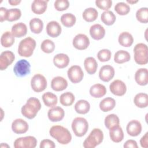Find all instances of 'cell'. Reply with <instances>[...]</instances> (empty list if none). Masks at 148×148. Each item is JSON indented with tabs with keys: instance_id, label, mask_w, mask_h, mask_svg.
Wrapping results in <instances>:
<instances>
[{
	"instance_id": "obj_1",
	"label": "cell",
	"mask_w": 148,
	"mask_h": 148,
	"mask_svg": "<svg viewBox=\"0 0 148 148\" xmlns=\"http://www.w3.org/2000/svg\"><path fill=\"white\" fill-rule=\"evenodd\" d=\"M49 134L61 145H67L72 139V135L69 130L61 125H53L50 128Z\"/></svg>"
},
{
	"instance_id": "obj_2",
	"label": "cell",
	"mask_w": 148,
	"mask_h": 148,
	"mask_svg": "<svg viewBox=\"0 0 148 148\" xmlns=\"http://www.w3.org/2000/svg\"><path fill=\"white\" fill-rule=\"evenodd\" d=\"M41 108L40 101L34 97L29 98L26 103L21 108L22 114L28 119H34Z\"/></svg>"
},
{
	"instance_id": "obj_3",
	"label": "cell",
	"mask_w": 148,
	"mask_h": 148,
	"mask_svg": "<svg viewBox=\"0 0 148 148\" xmlns=\"http://www.w3.org/2000/svg\"><path fill=\"white\" fill-rule=\"evenodd\" d=\"M36 47V41L31 37H27L21 40L18 45V53L21 57H29Z\"/></svg>"
},
{
	"instance_id": "obj_4",
	"label": "cell",
	"mask_w": 148,
	"mask_h": 148,
	"mask_svg": "<svg viewBox=\"0 0 148 148\" xmlns=\"http://www.w3.org/2000/svg\"><path fill=\"white\" fill-rule=\"evenodd\" d=\"M103 139V132L99 128L93 129L84 140L83 146L85 148H94L102 143Z\"/></svg>"
},
{
	"instance_id": "obj_5",
	"label": "cell",
	"mask_w": 148,
	"mask_h": 148,
	"mask_svg": "<svg viewBox=\"0 0 148 148\" xmlns=\"http://www.w3.org/2000/svg\"><path fill=\"white\" fill-rule=\"evenodd\" d=\"M134 60L139 65H145L148 62L147 46L145 43L136 44L134 48Z\"/></svg>"
},
{
	"instance_id": "obj_6",
	"label": "cell",
	"mask_w": 148,
	"mask_h": 148,
	"mask_svg": "<svg viewBox=\"0 0 148 148\" xmlns=\"http://www.w3.org/2000/svg\"><path fill=\"white\" fill-rule=\"evenodd\" d=\"M72 129L76 136L82 137L87 132L88 123L86 119L83 117H76L72 121Z\"/></svg>"
},
{
	"instance_id": "obj_7",
	"label": "cell",
	"mask_w": 148,
	"mask_h": 148,
	"mask_svg": "<svg viewBox=\"0 0 148 148\" xmlns=\"http://www.w3.org/2000/svg\"><path fill=\"white\" fill-rule=\"evenodd\" d=\"M31 65L29 62L24 59L18 61L14 65L13 72L17 77H24L30 73Z\"/></svg>"
},
{
	"instance_id": "obj_8",
	"label": "cell",
	"mask_w": 148,
	"mask_h": 148,
	"mask_svg": "<svg viewBox=\"0 0 148 148\" xmlns=\"http://www.w3.org/2000/svg\"><path fill=\"white\" fill-rule=\"evenodd\" d=\"M36 144L37 140L34 136H27L16 139L13 146L15 148H34Z\"/></svg>"
},
{
	"instance_id": "obj_9",
	"label": "cell",
	"mask_w": 148,
	"mask_h": 148,
	"mask_svg": "<svg viewBox=\"0 0 148 148\" xmlns=\"http://www.w3.org/2000/svg\"><path fill=\"white\" fill-rule=\"evenodd\" d=\"M31 86L35 92H42L46 88V79L43 75L37 73L32 77L31 80Z\"/></svg>"
},
{
	"instance_id": "obj_10",
	"label": "cell",
	"mask_w": 148,
	"mask_h": 148,
	"mask_svg": "<svg viewBox=\"0 0 148 148\" xmlns=\"http://www.w3.org/2000/svg\"><path fill=\"white\" fill-rule=\"evenodd\" d=\"M68 77L73 83L81 82L84 76V73L81 67L79 65H73L69 68L67 72Z\"/></svg>"
},
{
	"instance_id": "obj_11",
	"label": "cell",
	"mask_w": 148,
	"mask_h": 148,
	"mask_svg": "<svg viewBox=\"0 0 148 148\" xmlns=\"http://www.w3.org/2000/svg\"><path fill=\"white\" fill-rule=\"evenodd\" d=\"M73 46L75 48L79 50L86 49L90 45V40L87 35L83 34L76 35L72 42Z\"/></svg>"
},
{
	"instance_id": "obj_12",
	"label": "cell",
	"mask_w": 148,
	"mask_h": 148,
	"mask_svg": "<svg viewBox=\"0 0 148 148\" xmlns=\"http://www.w3.org/2000/svg\"><path fill=\"white\" fill-rule=\"evenodd\" d=\"M109 88L111 92L116 96H123L127 91L125 84L119 79L112 82L109 86Z\"/></svg>"
},
{
	"instance_id": "obj_13",
	"label": "cell",
	"mask_w": 148,
	"mask_h": 148,
	"mask_svg": "<svg viewBox=\"0 0 148 148\" xmlns=\"http://www.w3.org/2000/svg\"><path fill=\"white\" fill-rule=\"evenodd\" d=\"M14 59V54L11 51L6 50L2 52L0 56V69L1 71L6 69L12 64Z\"/></svg>"
},
{
	"instance_id": "obj_14",
	"label": "cell",
	"mask_w": 148,
	"mask_h": 148,
	"mask_svg": "<svg viewBox=\"0 0 148 148\" xmlns=\"http://www.w3.org/2000/svg\"><path fill=\"white\" fill-rule=\"evenodd\" d=\"M114 69L113 67L109 65L102 66L99 72V77L101 80L105 82H108L114 76Z\"/></svg>"
},
{
	"instance_id": "obj_15",
	"label": "cell",
	"mask_w": 148,
	"mask_h": 148,
	"mask_svg": "<svg viewBox=\"0 0 148 148\" xmlns=\"http://www.w3.org/2000/svg\"><path fill=\"white\" fill-rule=\"evenodd\" d=\"M49 119L53 122H57L62 120L65 116L64 109L60 106L52 107L47 113Z\"/></svg>"
},
{
	"instance_id": "obj_16",
	"label": "cell",
	"mask_w": 148,
	"mask_h": 148,
	"mask_svg": "<svg viewBox=\"0 0 148 148\" xmlns=\"http://www.w3.org/2000/svg\"><path fill=\"white\" fill-rule=\"evenodd\" d=\"M28 123L22 119H17L12 124V131L17 134L25 133L28 131Z\"/></svg>"
},
{
	"instance_id": "obj_17",
	"label": "cell",
	"mask_w": 148,
	"mask_h": 148,
	"mask_svg": "<svg viewBox=\"0 0 148 148\" xmlns=\"http://www.w3.org/2000/svg\"><path fill=\"white\" fill-rule=\"evenodd\" d=\"M126 130L129 135L136 136H138L142 131V125L138 120H131L127 124Z\"/></svg>"
},
{
	"instance_id": "obj_18",
	"label": "cell",
	"mask_w": 148,
	"mask_h": 148,
	"mask_svg": "<svg viewBox=\"0 0 148 148\" xmlns=\"http://www.w3.org/2000/svg\"><path fill=\"white\" fill-rule=\"evenodd\" d=\"M61 27L57 21H50L46 25V32L50 37H58L61 34Z\"/></svg>"
},
{
	"instance_id": "obj_19",
	"label": "cell",
	"mask_w": 148,
	"mask_h": 148,
	"mask_svg": "<svg viewBox=\"0 0 148 148\" xmlns=\"http://www.w3.org/2000/svg\"><path fill=\"white\" fill-rule=\"evenodd\" d=\"M109 136L111 140L115 143L121 142L124 138L123 130L119 125L112 127L109 129Z\"/></svg>"
},
{
	"instance_id": "obj_20",
	"label": "cell",
	"mask_w": 148,
	"mask_h": 148,
	"mask_svg": "<svg viewBox=\"0 0 148 148\" xmlns=\"http://www.w3.org/2000/svg\"><path fill=\"white\" fill-rule=\"evenodd\" d=\"M67 86V80L61 76H56L51 80V87L56 91H62L66 89Z\"/></svg>"
},
{
	"instance_id": "obj_21",
	"label": "cell",
	"mask_w": 148,
	"mask_h": 148,
	"mask_svg": "<svg viewBox=\"0 0 148 148\" xmlns=\"http://www.w3.org/2000/svg\"><path fill=\"white\" fill-rule=\"evenodd\" d=\"M90 34L92 39L100 40L105 35V29L103 26L99 24H95L91 26L90 28Z\"/></svg>"
},
{
	"instance_id": "obj_22",
	"label": "cell",
	"mask_w": 148,
	"mask_h": 148,
	"mask_svg": "<svg viewBox=\"0 0 148 148\" xmlns=\"http://www.w3.org/2000/svg\"><path fill=\"white\" fill-rule=\"evenodd\" d=\"M135 80L140 86H146L148 83V71L146 68H140L135 73Z\"/></svg>"
},
{
	"instance_id": "obj_23",
	"label": "cell",
	"mask_w": 148,
	"mask_h": 148,
	"mask_svg": "<svg viewBox=\"0 0 148 148\" xmlns=\"http://www.w3.org/2000/svg\"><path fill=\"white\" fill-rule=\"evenodd\" d=\"M69 57L64 53L56 54L53 58V63L56 66L62 69L66 67L69 63Z\"/></svg>"
},
{
	"instance_id": "obj_24",
	"label": "cell",
	"mask_w": 148,
	"mask_h": 148,
	"mask_svg": "<svg viewBox=\"0 0 148 148\" xmlns=\"http://www.w3.org/2000/svg\"><path fill=\"white\" fill-rule=\"evenodd\" d=\"M48 1L35 0L31 5L32 11L36 14H41L45 12L47 7Z\"/></svg>"
},
{
	"instance_id": "obj_25",
	"label": "cell",
	"mask_w": 148,
	"mask_h": 148,
	"mask_svg": "<svg viewBox=\"0 0 148 148\" xmlns=\"http://www.w3.org/2000/svg\"><path fill=\"white\" fill-rule=\"evenodd\" d=\"M27 32V25L23 23L14 24L12 27V34L14 37L21 38L25 36Z\"/></svg>"
},
{
	"instance_id": "obj_26",
	"label": "cell",
	"mask_w": 148,
	"mask_h": 148,
	"mask_svg": "<svg viewBox=\"0 0 148 148\" xmlns=\"http://www.w3.org/2000/svg\"><path fill=\"white\" fill-rule=\"evenodd\" d=\"M84 66L87 72L90 75L94 74L98 68V64L94 57H87L84 61Z\"/></svg>"
},
{
	"instance_id": "obj_27",
	"label": "cell",
	"mask_w": 148,
	"mask_h": 148,
	"mask_svg": "<svg viewBox=\"0 0 148 148\" xmlns=\"http://www.w3.org/2000/svg\"><path fill=\"white\" fill-rule=\"evenodd\" d=\"M106 93V88L105 86L101 84L92 85L90 88V95L94 98H101Z\"/></svg>"
},
{
	"instance_id": "obj_28",
	"label": "cell",
	"mask_w": 148,
	"mask_h": 148,
	"mask_svg": "<svg viewBox=\"0 0 148 148\" xmlns=\"http://www.w3.org/2000/svg\"><path fill=\"white\" fill-rule=\"evenodd\" d=\"M118 41L121 46L128 47L132 45L134 38L130 33L128 32H123L119 35Z\"/></svg>"
},
{
	"instance_id": "obj_29",
	"label": "cell",
	"mask_w": 148,
	"mask_h": 148,
	"mask_svg": "<svg viewBox=\"0 0 148 148\" xmlns=\"http://www.w3.org/2000/svg\"><path fill=\"white\" fill-rule=\"evenodd\" d=\"M115 106L116 101L113 98L111 97L105 98L99 103V108L103 112L112 110Z\"/></svg>"
},
{
	"instance_id": "obj_30",
	"label": "cell",
	"mask_w": 148,
	"mask_h": 148,
	"mask_svg": "<svg viewBox=\"0 0 148 148\" xmlns=\"http://www.w3.org/2000/svg\"><path fill=\"white\" fill-rule=\"evenodd\" d=\"M135 105L140 108H146L148 105V95L146 93H138L134 99Z\"/></svg>"
},
{
	"instance_id": "obj_31",
	"label": "cell",
	"mask_w": 148,
	"mask_h": 148,
	"mask_svg": "<svg viewBox=\"0 0 148 148\" xmlns=\"http://www.w3.org/2000/svg\"><path fill=\"white\" fill-rule=\"evenodd\" d=\"M42 99L45 105L49 108L54 107L58 101L57 96L51 92L44 93L42 95Z\"/></svg>"
},
{
	"instance_id": "obj_32",
	"label": "cell",
	"mask_w": 148,
	"mask_h": 148,
	"mask_svg": "<svg viewBox=\"0 0 148 148\" xmlns=\"http://www.w3.org/2000/svg\"><path fill=\"white\" fill-rule=\"evenodd\" d=\"M130 59L131 56L130 53L124 50L117 51L114 56V61L117 64H123L129 61Z\"/></svg>"
},
{
	"instance_id": "obj_33",
	"label": "cell",
	"mask_w": 148,
	"mask_h": 148,
	"mask_svg": "<svg viewBox=\"0 0 148 148\" xmlns=\"http://www.w3.org/2000/svg\"><path fill=\"white\" fill-rule=\"evenodd\" d=\"M90 109V105L88 101L84 99L78 101L75 105V111L79 114H86Z\"/></svg>"
},
{
	"instance_id": "obj_34",
	"label": "cell",
	"mask_w": 148,
	"mask_h": 148,
	"mask_svg": "<svg viewBox=\"0 0 148 148\" xmlns=\"http://www.w3.org/2000/svg\"><path fill=\"white\" fill-rule=\"evenodd\" d=\"M98 13L97 10L93 8H88L86 9L82 14L83 19L87 22H92L98 17Z\"/></svg>"
},
{
	"instance_id": "obj_35",
	"label": "cell",
	"mask_w": 148,
	"mask_h": 148,
	"mask_svg": "<svg viewBox=\"0 0 148 148\" xmlns=\"http://www.w3.org/2000/svg\"><path fill=\"white\" fill-rule=\"evenodd\" d=\"M29 28L32 32L40 34L43 28V21L39 18H34L29 21Z\"/></svg>"
},
{
	"instance_id": "obj_36",
	"label": "cell",
	"mask_w": 148,
	"mask_h": 148,
	"mask_svg": "<svg viewBox=\"0 0 148 148\" xmlns=\"http://www.w3.org/2000/svg\"><path fill=\"white\" fill-rule=\"evenodd\" d=\"M14 36L9 31L5 32L1 36V43L4 47H9L14 43Z\"/></svg>"
},
{
	"instance_id": "obj_37",
	"label": "cell",
	"mask_w": 148,
	"mask_h": 148,
	"mask_svg": "<svg viewBox=\"0 0 148 148\" xmlns=\"http://www.w3.org/2000/svg\"><path fill=\"white\" fill-rule=\"evenodd\" d=\"M76 17L71 13L63 14L61 17V22L66 27H71L76 23Z\"/></svg>"
},
{
	"instance_id": "obj_38",
	"label": "cell",
	"mask_w": 148,
	"mask_h": 148,
	"mask_svg": "<svg viewBox=\"0 0 148 148\" xmlns=\"http://www.w3.org/2000/svg\"><path fill=\"white\" fill-rule=\"evenodd\" d=\"M75 99L74 95L71 92H65L62 94L60 97V103L65 106H69L73 104Z\"/></svg>"
},
{
	"instance_id": "obj_39",
	"label": "cell",
	"mask_w": 148,
	"mask_h": 148,
	"mask_svg": "<svg viewBox=\"0 0 148 148\" xmlns=\"http://www.w3.org/2000/svg\"><path fill=\"white\" fill-rule=\"evenodd\" d=\"M101 20L105 25H112L116 21V16L112 11H105L101 14Z\"/></svg>"
},
{
	"instance_id": "obj_40",
	"label": "cell",
	"mask_w": 148,
	"mask_h": 148,
	"mask_svg": "<svg viewBox=\"0 0 148 148\" xmlns=\"http://www.w3.org/2000/svg\"><path fill=\"white\" fill-rule=\"evenodd\" d=\"M119 118L115 114H110L106 116L105 119V127L109 130L113 126L119 125Z\"/></svg>"
},
{
	"instance_id": "obj_41",
	"label": "cell",
	"mask_w": 148,
	"mask_h": 148,
	"mask_svg": "<svg viewBox=\"0 0 148 148\" xmlns=\"http://www.w3.org/2000/svg\"><path fill=\"white\" fill-rule=\"evenodd\" d=\"M136 18L142 23H147L148 22V8L145 7L139 9L136 12Z\"/></svg>"
},
{
	"instance_id": "obj_42",
	"label": "cell",
	"mask_w": 148,
	"mask_h": 148,
	"mask_svg": "<svg viewBox=\"0 0 148 148\" xmlns=\"http://www.w3.org/2000/svg\"><path fill=\"white\" fill-rule=\"evenodd\" d=\"M114 10L119 15L124 16L130 12V7L125 2H118L114 6Z\"/></svg>"
},
{
	"instance_id": "obj_43",
	"label": "cell",
	"mask_w": 148,
	"mask_h": 148,
	"mask_svg": "<svg viewBox=\"0 0 148 148\" xmlns=\"http://www.w3.org/2000/svg\"><path fill=\"white\" fill-rule=\"evenodd\" d=\"M21 16V12L19 9L14 8L8 10L6 20L9 21H14L17 20Z\"/></svg>"
},
{
	"instance_id": "obj_44",
	"label": "cell",
	"mask_w": 148,
	"mask_h": 148,
	"mask_svg": "<svg viewBox=\"0 0 148 148\" xmlns=\"http://www.w3.org/2000/svg\"><path fill=\"white\" fill-rule=\"evenodd\" d=\"M40 48L44 53H50L54 50L55 44L50 39H45L42 42Z\"/></svg>"
},
{
	"instance_id": "obj_45",
	"label": "cell",
	"mask_w": 148,
	"mask_h": 148,
	"mask_svg": "<svg viewBox=\"0 0 148 148\" xmlns=\"http://www.w3.org/2000/svg\"><path fill=\"white\" fill-rule=\"evenodd\" d=\"M111 51L108 49H102L97 53L98 59L101 62L108 61L111 58Z\"/></svg>"
},
{
	"instance_id": "obj_46",
	"label": "cell",
	"mask_w": 148,
	"mask_h": 148,
	"mask_svg": "<svg viewBox=\"0 0 148 148\" xmlns=\"http://www.w3.org/2000/svg\"><path fill=\"white\" fill-rule=\"evenodd\" d=\"M54 6L57 10L64 11L69 8V2L68 0H57L54 2Z\"/></svg>"
},
{
	"instance_id": "obj_47",
	"label": "cell",
	"mask_w": 148,
	"mask_h": 148,
	"mask_svg": "<svg viewBox=\"0 0 148 148\" xmlns=\"http://www.w3.org/2000/svg\"><path fill=\"white\" fill-rule=\"evenodd\" d=\"M95 4L100 9L107 11L112 5V1L111 0H97Z\"/></svg>"
},
{
	"instance_id": "obj_48",
	"label": "cell",
	"mask_w": 148,
	"mask_h": 148,
	"mask_svg": "<svg viewBox=\"0 0 148 148\" xmlns=\"http://www.w3.org/2000/svg\"><path fill=\"white\" fill-rule=\"evenodd\" d=\"M40 148H54L56 145L53 141L49 139H43L40 142Z\"/></svg>"
},
{
	"instance_id": "obj_49",
	"label": "cell",
	"mask_w": 148,
	"mask_h": 148,
	"mask_svg": "<svg viewBox=\"0 0 148 148\" xmlns=\"http://www.w3.org/2000/svg\"><path fill=\"white\" fill-rule=\"evenodd\" d=\"M123 147L124 148H138V145H137V142L132 139H129L128 140H127L124 145Z\"/></svg>"
},
{
	"instance_id": "obj_50",
	"label": "cell",
	"mask_w": 148,
	"mask_h": 148,
	"mask_svg": "<svg viewBox=\"0 0 148 148\" xmlns=\"http://www.w3.org/2000/svg\"><path fill=\"white\" fill-rule=\"evenodd\" d=\"M140 143L142 147L147 148L148 146V132H147L140 139Z\"/></svg>"
},
{
	"instance_id": "obj_51",
	"label": "cell",
	"mask_w": 148,
	"mask_h": 148,
	"mask_svg": "<svg viewBox=\"0 0 148 148\" xmlns=\"http://www.w3.org/2000/svg\"><path fill=\"white\" fill-rule=\"evenodd\" d=\"M7 12L8 9L1 7L0 8V21L1 22H3L5 20H6V17H7Z\"/></svg>"
},
{
	"instance_id": "obj_52",
	"label": "cell",
	"mask_w": 148,
	"mask_h": 148,
	"mask_svg": "<svg viewBox=\"0 0 148 148\" xmlns=\"http://www.w3.org/2000/svg\"><path fill=\"white\" fill-rule=\"evenodd\" d=\"M8 2L12 6H14V5L16 6V5H18L21 2V1L20 0H19V1H18V0H9Z\"/></svg>"
},
{
	"instance_id": "obj_53",
	"label": "cell",
	"mask_w": 148,
	"mask_h": 148,
	"mask_svg": "<svg viewBox=\"0 0 148 148\" xmlns=\"http://www.w3.org/2000/svg\"><path fill=\"white\" fill-rule=\"evenodd\" d=\"M138 2V1H128V0H127V2H128L130 4H134V3H137Z\"/></svg>"
}]
</instances>
